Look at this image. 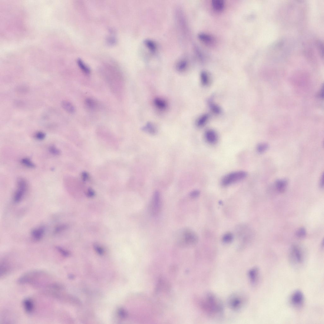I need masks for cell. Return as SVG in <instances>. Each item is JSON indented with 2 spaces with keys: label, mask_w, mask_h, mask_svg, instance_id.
Instances as JSON below:
<instances>
[{
  "label": "cell",
  "mask_w": 324,
  "mask_h": 324,
  "mask_svg": "<svg viewBox=\"0 0 324 324\" xmlns=\"http://www.w3.org/2000/svg\"><path fill=\"white\" fill-rule=\"evenodd\" d=\"M200 304L203 312L209 316L218 318L223 314V304L219 297L213 293H209L204 295Z\"/></svg>",
  "instance_id": "obj_1"
},
{
  "label": "cell",
  "mask_w": 324,
  "mask_h": 324,
  "mask_svg": "<svg viewBox=\"0 0 324 324\" xmlns=\"http://www.w3.org/2000/svg\"><path fill=\"white\" fill-rule=\"evenodd\" d=\"M176 242L179 246L188 247L194 246L198 241L196 234L190 229L185 228L180 230L177 234Z\"/></svg>",
  "instance_id": "obj_2"
},
{
  "label": "cell",
  "mask_w": 324,
  "mask_h": 324,
  "mask_svg": "<svg viewBox=\"0 0 324 324\" xmlns=\"http://www.w3.org/2000/svg\"><path fill=\"white\" fill-rule=\"evenodd\" d=\"M289 259L291 265L296 269H300L305 265L306 255L300 247L293 245L291 247L289 254Z\"/></svg>",
  "instance_id": "obj_3"
},
{
  "label": "cell",
  "mask_w": 324,
  "mask_h": 324,
  "mask_svg": "<svg viewBox=\"0 0 324 324\" xmlns=\"http://www.w3.org/2000/svg\"><path fill=\"white\" fill-rule=\"evenodd\" d=\"M247 299L243 294L234 293L231 295L228 301L230 308L234 311L242 309L246 303Z\"/></svg>",
  "instance_id": "obj_4"
},
{
  "label": "cell",
  "mask_w": 324,
  "mask_h": 324,
  "mask_svg": "<svg viewBox=\"0 0 324 324\" xmlns=\"http://www.w3.org/2000/svg\"><path fill=\"white\" fill-rule=\"evenodd\" d=\"M247 174L243 171L234 172L228 174L225 176L221 181V185L224 187L237 182L246 178Z\"/></svg>",
  "instance_id": "obj_5"
},
{
  "label": "cell",
  "mask_w": 324,
  "mask_h": 324,
  "mask_svg": "<svg viewBox=\"0 0 324 324\" xmlns=\"http://www.w3.org/2000/svg\"><path fill=\"white\" fill-rule=\"evenodd\" d=\"M17 188L14 194V201L16 203H19L25 196L28 187L27 182L23 178H19L17 182Z\"/></svg>",
  "instance_id": "obj_6"
},
{
  "label": "cell",
  "mask_w": 324,
  "mask_h": 324,
  "mask_svg": "<svg viewBox=\"0 0 324 324\" xmlns=\"http://www.w3.org/2000/svg\"><path fill=\"white\" fill-rule=\"evenodd\" d=\"M161 201L160 193L155 192L150 204L149 211L153 216H156L159 214L161 208Z\"/></svg>",
  "instance_id": "obj_7"
},
{
  "label": "cell",
  "mask_w": 324,
  "mask_h": 324,
  "mask_svg": "<svg viewBox=\"0 0 324 324\" xmlns=\"http://www.w3.org/2000/svg\"><path fill=\"white\" fill-rule=\"evenodd\" d=\"M290 303L294 308H301L305 302V297L301 291L297 290L294 291L290 297Z\"/></svg>",
  "instance_id": "obj_8"
},
{
  "label": "cell",
  "mask_w": 324,
  "mask_h": 324,
  "mask_svg": "<svg viewBox=\"0 0 324 324\" xmlns=\"http://www.w3.org/2000/svg\"><path fill=\"white\" fill-rule=\"evenodd\" d=\"M248 273L251 284L253 286L256 285L259 279L260 271L259 269L257 267H253L249 270Z\"/></svg>",
  "instance_id": "obj_9"
},
{
  "label": "cell",
  "mask_w": 324,
  "mask_h": 324,
  "mask_svg": "<svg viewBox=\"0 0 324 324\" xmlns=\"http://www.w3.org/2000/svg\"><path fill=\"white\" fill-rule=\"evenodd\" d=\"M205 137L208 143L211 144H215L218 140L216 132L212 130H207L205 133Z\"/></svg>",
  "instance_id": "obj_10"
},
{
  "label": "cell",
  "mask_w": 324,
  "mask_h": 324,
  "mask_svg": "<svg viewBox=\"0 0 324 324\" xmlns=\"http://www.w3.org/2000/svg\"><path fill=\"white\" fill-rule=\"evenodd\" d=\"M44 227L41 226L33 230L31 232V236L33 239L36 241L40 240L45 233Z\"/></svg>",
  "instance_id": "obj_11"
},
{
  "label": "cell",
  "mask_w": 324,
  "mask_h": 324,
  "mask_svg": "<svg viewBox=\"0 0 324 324\" xmlns=\"http://www.w3.org/2000/svg\"><path fill=\"white\" fill-rule=\"evenodd\" d=\"M23 305L26 312L31 313L33 311L34 304L31 299L29 298L25 299L23 301Z\"/></svg>",
  "instance_id": "obj_12"
},
{
  "label": "cell",
  "mask_w": 324,
  "mask_h": 324,
  "mask_svg": "<svg viewBox=\"0 0 324 324\" xmlns=\"http://www.w3.org/2000/svg\"><path fill=\"white\" fill-rule=\"evenodd\" d=\"M154 104L155 106L159 109L163 110L167 107V103L166 101L161 98H157L154 100Z\"/></svg>",
  "instance_id": "obj_13"
},
{
  "label": "cell",
  "mask_w": 324,
  "mask_h": 324,
  "mask_svg": "<svg viewBox=\"0 0 324 324\" xmlns=\"http://www.w3.org/2000/svg\"><path fill=\"white\" fill-rule=\"evenodd\" d=\"M62 105L64 109L69 113H73L75 111V108L74 105L69 102L67 101H63L62 103Z\"/></svg>",
  "instance_id": "obj_14"
},
{
  "label": "cell",
  "mask_w": 324,
  "mask_h": 324,
  "mask_svg": "<svg viewBox=\"0 0 324 324\" xmlns=\"http://www.w3.org/2000/svg\"><path fill=\"white\" fill-rule=\"evenodd\" d=\"M209 118V115L205 114L202 115L198 118L196 121V125L198 127H202L205 124Z\"/></svg>",
  "instance_id": "obj_15"
},
{
  "label": "cell",
  "mask_w": 324,
  "mask_h": 324,
  "mask_svg": "<svg viewBox=\"0 0 324 324\" xmlns=\"http://www.w3.org/2000/svg\"><path fill=\"white\" fill-rule=\"evenodd\" d=\"M287 184V180H278L276 183L277 189L280 193H283L286 190Z\"/></svg>",
  "instance_id": "obj_16"
},
{
  "label": "cell",
  "mask_w": 324,
  "mask_h": 324,
  "mask_svg": "<svg viewBox=\"0 0 324 324\" xmlns=\"http://www.w3.org/2000/svg\"><path fill=\"white\" fill-rule=\"evenodd\" d=\"M143 130L152 135L155 134L157 133L156 128L152 123H147L143 128Z\"/></svg>",
  "instance_id": "obj_17"
},
{
  "label": "cell",
  "mask_w": 324,
  "mask_h": 324,
  "mask_svg": "<svg viewBox=\"0 0 324 324\" xmlns=\"http://www.w3.org/2000/svg\"><path fill=\"white\" fill-rule=\"evenodd\" d=\"M85 104L87 108L90 110H93L96 108L97 102L92 98H87L85 100Z\"/></svg>",
  "instance_id": "obj_18"
},
{
  "label": "cell",
  "mask_w": 324,
  "mask_h": 324,
  "mask_svg": "<svg viewBox=\"0 0 324 324\" xmlns=\"http://www.w3.org/2000/svg\"><path fill=\"white\" fill-rule=\"evenodd\" d=\"M77 63L79 67L84 73L87 75L90 74L91 72L90 69L84 63L81 59H78L77 61Z\"/></svg>",
  "instance_id": "obj_19"
},
{
  "label": "cell",
  "mask_w": 324,
  "mask_h": 324,
  "mask_svg": "<svg viewBox=\"0 0 324 324\" xmlns=\"http://www.w3.org/2000/svg\"><path fill=\"white\" fill-rule=\"evenodd\" d=\"M200 81L202 84L204 85H206L209 82V75L206 72L203 71L200 74Z\"/></svg>",
  "instance_id": "obj_20"
},
{
  "label": "cell",
  "mask_w": 324,
  "mask_h": 324,
  "mask_svg": "<svg viewBox=\"0 0 324 324\" xmlns=\"http://www.w3.org/2000/svg\"><path fill=\"white\" fill-rule=\"evenodd\" d=\"M21 162L22 165L26 167L31 168H33L35 167V164L28 158L22 159Z\"/></svg>",
  "instance_id": "obj_21"
},
{
  "label": "cell",
  "mask_w": 324,
  "mask_h": 324,
  "mask_svg": "<svg viewBox=\"0 0 324 324\" xmlns=\"http://www.w3.org/2000/svg\"><path fill=\"white\" fill-rule=\"evenodd\" d=\"M10 269V267L7 263L3 262L1 264V277L4 276Z\"/></svg>",
  "instance_id": "obj_22"
},
{
  "label": "cell",
  "mask_w": 324,
  "mask_h": 324,
  "mask_svg": "<svg viewBox=\"0 0 324 324\" xmlns=\"http://www.w3.org/2000/svg\"><path fill=\"white\" fill-rule=\"evenodd\" d=\"M212 4L214 8L218 10L222 9L224 5V2L222 0H213Z\"/></svg>",
  "instance_id": "obj_23"
},
{
  "label": "cell",
  "mask_w": 324,
  "mask_h": 324,
  "mask_svg": "<svg viewBox=\"0 0 324 324\" xmlns=\"http://www.w3.org/2000/svg\"><path fill=\"white\" fill-rule=\"evenodd\" d=\"M209 107L211 111L214 113L216 114H219L221 113V108L219 105L215 104L213 102L211 101L209 102Z\"/></svg>",
  "instance_id": "obj_24"
},
{
  "label": "cell",
  "mask_w": 324,
  "mask_h": 324,
  "mask_svg": "<svg viewBox=\"0 0 324 324\" xmlns=\"http://www.w3.org/2000/svg\"><path fill=\"white\" fill-rule=\"evenodd\" d=\"M233 239V234L230 233L224 234L223 237V242L226 243H229L232 241Z\"/></svg>",
  "instance_id": "obj_25"
},
{
  "label": "cell",
  "mask_w": 324,
  "mask_h": 324,
  "mask_svg": "<svg viewBox=\"0 0 324 324\" xmlns=\"http://www.w3.org/2000/svg\"><path fill=\"white\" fill-rule=\"evenodd\" d=\"M296 236L298 238H303L306 236V230L304 228H300L297 230L296 232Z\"/></svg>",
  "instance_id": "obj_26"
},
{
  "label": "cell",
  "mask_w": 324,
  "mask_h": 324,
  "mask_svg": "<svg viewBox=\"0 0 324 324\" xmlns=\"http://www.w3.org/2000/svg\"><path fill=\"white\" fill-rule=\"evenodd\" d=\"M198 36L201 40L205 42H209L212 40V38L211 36L206 34L200 33Z\"/></svg>",
  "instance_id": "obj_27"
},
{
  "label": "cell",
  "mask_w": 324,
  "mask_h": 324,
  "mask_svg": "<svg viewBox=\"0 0 324 324\" xmlns=\"http://www.w3.org/2000/svg\"><path fill=\"white\" fill-rule=\"evenodd\" d=\"M145 44L147 46V47L150 48L151 50L152 51H154L156 49V45L154 43V42L150 40L147 39L145 41Z\"/></svg>",
  "instance_id": "obj_28"
},
{
  "label": "cell",
  "mask_w": 324,
  "mask_h": 324,
  "mask_svg": "<svg viewBox=\"0 0 324 324\" xmlns=\"http://www.w3.org/2000/svg\"><path fill=\"white\" fill-rule=\"evenodd\" d=\"M49 150L51 154L55 155H58L60 153V152L54 146H51L49 147Z\"/></svg>",
  "instance_id": "obj_29"
},
{
  "label": "cell",
  "mask_w": 324,
  "mask_h": 324,
  "mask_svg": "<svg viewBox=\"0 0 324 324\" xmlns=\"http://www.w3.org/2000/svg\"><path fill=\"white\" fill-rule=\"evenodd\" d=\"M268 147V145L265 144H259L257 147V150L260 153H263L267 150Z\"/></svg>",
  "instance_id": "obj_30"
},
{
  "label": "cell",
  "mask_w": 324,
  "mask_h": 324,
  "mask_svg": "<svg viewBox=\"0 0 324 324\" xmlns=\"http://www.w3.org/2000/svg\"><path fill=\"white\" fill-rule=\"evenodd\" d=\"M36 139L39 140H42L44 139L46 137V134L42 132L39 131L36 133L35 135Z\"/></svg>",
  "instance_id": "obj_31"
},
{
  "label": "cell",
  "mask_w": 324,
  "mask_h": 324,
  "mask_svg": "<svg viewBox=\"0 0 324 324\" xmlns=\"http://www.w3.org/2000/svg\"><path fill=\"white\" fill-rule=\"evenodd\" d=\"M187 67V63L184 61H181L178 63L177 66V68L178 70L182 71L186 68Z\"/></svg>",
  "instance_id": "obj_32"
},
{
  "label": "cell",
  "mask_w": 324,
  "mask_h": 324,
  "mask_svg": "<svg viewBox=\"0 0 324 324\" xmlns=\"http://www.w3.org/2000/svg\"><path fill=\"white\" fill-rule=\"evenodd\" d=\"M56 248L63 256L65 257H67L69 255V253L68 251L62 248V247L58 246L56 247Z\"/></svg>",
  "instance_id": "obj_33"
},
{
  "label": "cell",
  "mask_w": 324,
  "mask_h": 324,
  "mask_svg": "<svg viewBox=\"0 0 324 324\" xmlns=\"http://www.w3.org/2000/svg\"><path fill=\"white\" fill-rule=\"evenodd\" d=\"M118 314L119 316L122 319H125L127 316V312L123 308H120L118 310Z\"/></svg>",
  "instance_id": "obj_34"
},
{
  "label": "cell",
  "mask_w": 324,
  "mask_h": 324,
  "mask_svg": "<svg viewBox=\"0 0 324 324\" xmlns=\"http://www.w3.org/2000/svg\"><path fill=\"white\" fill-rule=\"evenodd\" d=\"M94 248L98 254L102 255L104 253V249L102 248L99 246L98 245L95 244L94 245Z\"/></svg>",
  "instance_id": "obj_35"
},
{
  "label": "cell",
  "mask_w": 324,
  "mask_h": 324,
  "mask_svg": "<svg viewBox=\"0 0 324 324\" xmlns=\"http://www.w3.org/2000/svg\"><path fill=\"white\" fill-rule=\"evenodd\" d=\"M95 195V192L91 188H89L87 193V196L89 198L94 197Z\"/></svg>",
  "instance_id": "obj_36"
},
{
  "label": "cell",
  "mask_w": 324,
  "mask_h": 324,
  "mask_svg": "<svg viewBox=\"0 0 324 324\" xmlns=\"http://www.w3.org/2000/svg\"><path fill=\"white\" fill-rule=\"evenodd\" d=\"M81 178L84 181H87L89 178L88 173L87 172H83L81 174Z\"/></svg>",
  "instance_id": "obj_37"
},
{
  "label": "cell",
  "mask_w": 324,
  "mask_h": 324,
  "mask_svg": "<svg viewBox=\"0 0 324 324\" xmlns=\"http://www.w3.org/2000/svg\"><path fill=\"white\" fill-rule=\"evenodd\" d=\"M200 192L198 191H194L191 193L190 196L193 198H196L199 196Z\"/></svg>",
  "instance_id": "obj_38"
},
{
  "label": "cell",
  "mask_w": 324,
  "mask_h": 324,
  "mask_svg": "<svg viewBox=\"0 0 324 324\" xmlns=\"http://www.w3.org/2000/svg\"><path fill=\"white\" fill-rule=\"evenodd\" d=\"M323 176H322V177L321 178V182H320V186H321V187H323Z\"/></svg>",
  "instance_id": "obj_39"
}]
</instances>
